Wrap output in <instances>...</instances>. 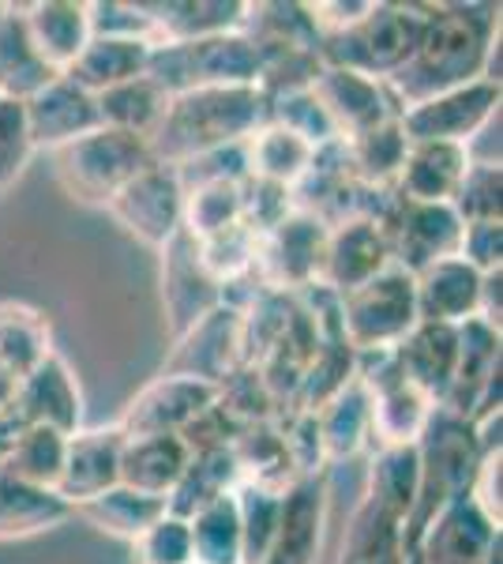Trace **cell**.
I'll list each match as a JSON object with an SVG mask.
<instances>
[{
  "label": "cell",
  "mask_w": 503,
  "mask_h": 564,
  "mask_svg": "<svg viewBox=\"0 0 503 564\" xmlns=\"http://www.w3.org/2000/svg\"><path fill=\"white\" fill-rule=\"evenodd\" d=\"M500 39V4H428V23L417 53L387 79L395 102L406 109L444 90L484 79L489 45Z\"/></svg>",
  "instance_id": "obj_1"
},
{
  "label": "cell",
  "mask_w": 503,
  "mask_h": 564,
  "mask_svg": "<svg viewBox=\"0 0 503 564\" xmlns=\"http://www.w3.org/2000/svg\"><path fill=\"white\" fill-rule=\"evenodd\" d=\"M267 124V95L260 87H192L170 98L158 132L151 135L154 162L185 166L204 154L241 148Z\"/></svg>",
  "instance_id": "obj_2"
},
{
  "label": "cell",
  "mask_w": 503,
  "mask_h": 564,
  "mask_svg": "<svg viewBox=\"0 0 503 564\" xmlns=\"http://www.w3.org/2000/svg\"><path fill=\"white\" fill-rule=\"evenodd\" d=\"M428 23V4H395V0H372L369 12L350 31L319 39V65L350 68L361 76L383 79L398 76L417 53L420 34Z\"/></svg>",
  "instance_id": "obj_3"
},
{
  "label": "cell",
  "mask_w": 503,
  "mask_h": 564,
  "mask_svg": "<svg viewBox=\"0 0 503 564\" xmlns=\"http://www.w3.org/2000/svg\"><path fill=\"white\" fill-rule=\"evenodd\" d=\"M481 444L473 433V422L455 417L447 411H436L428 430L417 441V459H420V489L414 516L406 523V553H414L417 539L425 534V527L444 512L451 500L470 494V481L478 475L481 463Z\"/></svg>",
  "instance_id": "obj_4"
},
{
  "label": "cell",
  "mask_w": 503,
  "mask_h": 564,
  "mask_svg": "<svg viewBox=\"0 0 503 564\" xmlns=\"http://www.w3.org/2000/svg\"><path fill=\"white\" fill-rule=\"evenodd\" d=\"M50 154H53V174H57L64 193L76 199V204L102 207V212L128 181L154 166V151L147 140L106 129V124Z\"/></svg>",
  "instance_id": "obj_5"
},
{
  "label": "cell",
  "mask_w": 503,
  "mask_h": 564,
  "mask_svg": "<svg viewBox=\"0 0 503 564\" xmlns=\"http://www.w3.org/2000/svg\"><path fill=\"white\" fill-rule=\"evenodd\" d=\"M147 76L166 87L170 98L192 87H260L263 50L244 31L196 42H162L151 53Z\"/></svg>",
  "instance_id": "obj_6"
},
{
  "label": "cell",
  "mask_w": 503,
  "mask_h": 564,
  "mask_svg": "<svg viewBox=\"0 0 503 564\" xmlns=\"http://www.w3.org/2000/svg\"><path fill=\"white\" fill-rule=\"evenodd\" d=\"M338 327L357 358L391 354L417 327L414 275L391 263L376 279L338 297Z\"/></svg>",
  "instance_id": "obj_7"
},
{
  "label": "cell",
  "mask_w": 503,
  "mask_h": 564,
  "mask_svg": "<svg viewBox=\"0 0 503 564\" xmlns=\"http://www.w3.org/2000/svg\"><path fill=\"white\" fill-rule=\"evenodd\" d=\"M376 223L383 226V238H387L391 263L409 271V275L459 257L462 218L455 215L451 204H414V199H402L391 188L376 212Z\"/></svg>",
  "instance_id": "obj_8"
},
{
  "label": "cell",
  "mask_w": 503,
  "mask_h": 564,
  "mask_svg": "<svg viewBox=\"0 0 503 564\" xmlns=\"http://www.w3.org/2000/svg\"><path fill=\"white\" fill-rule=\"evenodd\" d=\"M109 218L147 249H166L185 230V181L177 166L154 162L106 204Z\"/></svg>",
  "instance_id": "obj_9"
},
{
  "label": "cell",
  "mask_w": 503,
  "mask_h": 564,
  "mask_svg": "<svg viewBox=\"0 0 503 564\" xmlns=\"http://www.w3.org/2000/svg\"><path fill=\"white\" fill-rule=\"evenodd\" d=\"M327 226L308 212H289L286 218L260 234L255 249V271L271 294H308L319 286V263H324Z\"/></svg>",
  "instance_id": "obj_10"
},
{
  "label": "cell",
  "mask_w": 503,
  "mask_h": 564,
  "mask_svg": "<svg viewBox=\"0 0 503 564\" xmlns=\"http://www.w3.org/2000/svg\"><path fill=\"white\" fill-rule=\"evenodd\" d=\"M357 377L364 380L372 395V444L376 448L417 444L440 406L402 377L391 354L357 358Z\"/></svg>",
  "instance_id": "obj_11"
},
{
  "label": "cell",
  "mask_w": 503,
  "mask_h": 564,
  "mask_svg": "<svg viewBox=\"0 0 503 564\" xmlns=\"http://www.w3.org/2000/svg\"><path fill=\"white\" fill-rule=\"evenodd\" d=\"M500 102L503 90L478 79V84L444 90V95L406 106L398 113V124L409 143H459L466 148L500 113Z\"/></svg>",
  "instance_id": "obj_12"
},
{
  "label": "cell",
  "mask_w": 503,
  "mask_h": 564,
  "mask_svg": "<svg viewBox=\"0 0 503 564\" xmlns=\"http://www.w3.org/2000/svg\"><path fill=\"white\" fill-rule=\"evenodd\" d=\"M237 369H244V308L230 302L215 305L204 321H196L173 347L166 372L196 377L222 388Z\"/></svg>",
  "instance_id": "obj_13"
},
{
  "label": "cell",
  "mask_w": 503,
  "mask_h": 564,
  "mask_svg": "<svg viewBox=\"0 0 503 564\" xmlns=\"http://www.w3.org/2000/svg\"><path fill=\"white\" fill-rule=\"evenodd\" d=\"M313 95L324 106L327 121L335 124L338 140H350V135L398 121L402 113V106L395 102V95H391V87L383 79L361 76V72L350 68L319 65V72L313 76Z\"/></svg>",
  "instance_id": "obj_14"
},
{
  "label": "cell",
  "mask_w": 503,
  "mask_h": 564,
  "mask_svg": "<svg viewBox=\"0 0 503 564\" xmlns=\"http://www.w3.org/2000/svg\"><path fill=\"white\" fill-rule=\"evenodd\" d=\"M327 523V470L297 475L278 497L271 545L260 564H316Z\"/></svg>",
  "instance_id": "obj_15"
},
{
  "label": "cell",
  "mask_w": 503,
  "mask_h": 564,
  "mask_svg": "<svg viewBox=\"0 0 503 564\" xmlns=\"http://www.w3.org/2000/svg\"><path fill=\"white\" fill-rule=\"evenodd\" d=\"M218 403V384L181 372H162L151 380L121 414L124 436H151V433H185L196 417H204Z\"/></svg>",
  "instance_id": "obj_16"
},
{
  "label": "cell",
  "mask_w": 503,
  "mask_h": 564,
  "mask_svg": "<svg viewBox=\"0 0 503 564\" xmlns=\"http://www.w3.org/2000/svg\"><path fill=\"white\" fill-rule=\"evenodd\" d=\"M414 557L417 564H500L503 527L484 520L470 497H459L425 527Z\"/></svg>",
  "instance_id": "obj_17"
},
{
  "label": "cell",
  "mask_w": 503,
  "mask_h": 564,
  "mask_svg": "<svg viewBox=\"0 0 503 564\" xmlns=\"http://www.w3.org/2000/svg\"><path fill=\"white\" fill-rule=\"evenodd\" d=\"M391 268V249L383 226L372 215H353L327 230L324 263H319V286L335 297L350 294Z\"/></svg>",
  "instance_id": "obj_18"
},
{
  "label": "cell",
  "mask_w": 503,
  "mask_h": 564,
  "mask_svg": "<svg viewBox=\"0 0 503 564\" xmlns=\"http://www.w3.org/2000/svg\"><path fill=\"white\" fill-rule=\"evenodd\" d=\"M124 430L121 425H95L68 436L64 448V470L57 481V494L72 508L84 500L121 486V456H124Z\"/></svg>",
  "instance_id": "obj_19"
},
{
  "label": "cell",
  "mask_w": 503,
  "mask_h": 564,
  "mask_svg": "<svg viewBox=\"0 0 503 564\" xmlns=\"http://www.w3.org/2000/svg\"><path fill=\"white\" fill-rule=\"evenodd\" d=\"M26 129H31L34 151H57L64 143L79 140V135L102 129V113H98V98L72 84L68 76L50 79L39 95L26 98Z\"/></svg>",
  "instance_id": "obj_20"
},
{
  "label": "cell",
  "mask_w": 503,
  "mask_h": 564,
  "mask_svg": "<svg viewBox=\"0 0 503 564\" xmlns=\"http://www.w3.org/2000/svg\"><path fill=\"white\" fill-rule=\"evenodd\" d=\"M12 414L20 417V425H45V430H57L64 436L84 430V391H79L76 372L57 350L26 377Z\"/></svg>",
  "instance_id": "obj_21"
},
{
  "label": "cell",
  "mask_w": 503,
  "mask_h": 564,
  "mask_svg": "<svg viewBox=\"0 0 503 564\" xmlns=\"http://www.w3.org/2000/svg\"><path fill=\"white\" fill-rule=\"evenodd\" d=\"M53 354L50 324L39 308L0 302V417L12 414L15 395L34 369Z\"/></svg>",
  "instance_id": "obj_22"
},
{
  "label": "cell",
  "mask_w": 503,
  "mask_h": 564,
  "mask_svg": "<svg viewBox=\"0 0 503 564\" xmlns=\"http://www.w3.org/2000/svg\"><path fill=\"white\" fill-rule=\"evenodd\" d=\"M26 39L39 50L45 68L64 76L95 39L90 31V4L87 0H34L20 8Z\"/></svg>",
  "instance_id": "obj_23"
},
{
  "label": "cell",
  "mask_w": 503,
  "mask_h": 564,
  "mask_svg": "<svg viewBox=\"0 0 503 564\" xmlns=\"http://www.w3.org/2000/svg\"><path fill=\"white\" fill-rule=\"evenodd\" d=\"M500 372H503V332H492L478 316L459 324V361H455V377L440 411L470 422L473 411L481 406L484 391L500 380Z\"/></svg>",
  "instance_id": "obj_24"
},
{
  "label": "cell",
  "mask_w": 503,
  "mask_h": 564,
  "mask_svg": "<svg viewBox=\"0 0 503 564\" xmlns=\"http://www.w3.org/2000/svg\"><path fill=\"white\" fill-rule=\"evenodd\" d=\"M162 297H166L170 327L177 339L196 321H204L210 308L226 302L222 286L199 268L196 241H188L185 234L162 249Z\"/></svg>",
  "instance_id": "obj_25"
},
{
  "label": "cell",
  "mask_w": 503,
  "mask_h": 564,
  "mask_svg": "<svg viewBox=\"0 0 503 564\" xmlns=\"http://www.w3.org/2000/svg\"><path fill=\"white\" fill-rule=\"evenodd\" d=\"M313 422L324 463H346L361 456L372 444V395L364 380L353 372L331 399L316 406Z\"/></svg>",
  "instance_id": "obj_26"
},
{
  "label": "cell",
  "mask_w": 503,
  "mask_h": 564,
  "mask_svg": "<svg viewBox=\"0 0 503 564\" xmlns=\"http://www.w3.org/2000/svg\"><path fill=\"white\" fill-rule=\"evenodd\" d=\"M391 358H395L398 372L409 384L420 388L440 406L447 399V388H451L455 361H459V327L417 321L414 332L391 350Z\"/></svg>",
  "instance_id": "obj_27"
},
{
  "label": "cell",
  "mask_w": 503,
  "mask_h": 564,
  "mask_svg": "<svg viewBox=\"0 0 503 564\" xmlns=\"http://www.w3.org/2000/svg\"><path fill=\"white\" fill-rule=\"evenodd\" d=\"M481 271H473L462 257L440 260L433 268L414 275V294H417V321L428 324H451L459 327L478 316V297H481Z\"/></svg>",
  "instance_id": "obj_28"
},
{
  "label": "cell",
  "mask_w": 503,
  "mask_h": 564,
  "mask_svg": "<svg viewBox=\"0 0 503 564\" xmlns=\"http://www.w3.org/2000/svg\"><path fill=\"white\" fill-rule=\"evenodd\" d=\"M466 166H470V154L459 143H409L395 193L414 204H451Z\"/></svg>",
  "instance_id": "obj_29"
},
{
  "label": "cell",
  "mask_w": 503,
  "mask_h": 564,
  "mask_svg": "<svg viewBox=\"0 0 503 564\" xmlns=\"http://www.w3.org/2000/svg\"><path fill=\"white\" fill-rule=\"evenodd\" d=\"M188 463H192V452H188L185 436H177V433L128 436L124 456H121V486L170 500L181 475L188 470Z\"/></svg>",
  "instance_id": "obj_30"
},
{
  "label": "cell",
  "mask_w": 503,
  "mask_h": 564,
  "mask_svg": "<svg viewBox=\"0 0 503 564\" xmlns=\"http://www.w3.org/2000/svg\"><path fill=\"white\" fill-rule=\"evenodd\" d=\"M151 53H154V42L95 34V39L87 42V50L79 53V61L64 72V76H68L72 84H79L84 90H90V95H102V90L121 87V84H128V79L147 76Z\"/></svg>",
  "instance_id": "obj_31"
},
{
  "label": "cell",
  "mask_w": 503,
  "mask_h": 564,
  "mask_svg": "<svg viewBox=\"0 0 503 564\" xmlns=\"http://www.w3.org/2000/svg\"><path fill=\"white\" fill-rule=\"evenodd\" d=\"M313 162H316L313 143H305L297 132L282 129V124H274V121L255 129L252 140L244 143V170H249V181L286 188V193H294L300 181H305Z\"/></svg>",
  "instance_id": "obj_32"
},
{
  "label": "cell",
  "mask_w": 503,
  "mask_h": 564,
  "mask_svg": "<svg viewBox=\"0 0 503 564\" xmlns=\"http://www.w3.org/2000/svg\"><path fill=\"white\" fill-rule=\"evenodd\" d=\"M406 523L364 494L346 523L338 564H406Z\"/></svg>",
  "instance_id": "obj_33"
},
{
  "label": "cell",
  "mask_w": 503,
  "mask_h": 564,
  "mask_svg": "<svg viewBox=\"0 0 503 564\" xmlns=\"http://www.w3.org/2000/svg\"><path fill=\"white\" fill-rule=\"evenodd\" d=\"M147 20L162 42H196L210 34L241 31L249 4L244 0H166V4H143Z\"/></svg>",
  "instance_id": "obj_34"
},
{
  "label": "cell",
  "mask_w": 503,
  "mask_h": 564,
  "mask_svg": "<svg viewBox=\"0 0 503 564\" xmlns=\"http://www.w3.org/2000/svg\"><path fill=\"white\" fill-rule=\"evenodd\" d=\"M72 520V505L57 489H42L0 467V542L31 539Z\"/></svg>",
  "instance_id": "obj_35"
},
{
  "label": "cell",
  "mask_w": 503,
  "mask_h": 564,
  "mask_svg": "<svg viewBox=\"0 0 503 564\" xmlns=\"http://www.w3.org/2000/svg\"><path fill=\"white\" fill-rule=\"evenodd\" d=\"M342 143V159L350 177L369 193H391L398 181L402 159H406V132H402L398 121H387L380 129H369L361 135H350V140H338Z\"/></svg>",
  "instance_id": "obj_36"
},
{
  "label": "cell",
  "mask_w": 503,
  "mask_h": 564,
  "mask_svg": "<svg viewBox=\"0 0 503 564\" xmlns=\"http://www.w3.org/2000/svg\"><path fill=\"white\" fill-rule=\"evenodd\" d=\"M166 512H170V505L162 497L140 494V489H128V486H113V489H106V494L72 508V516H79V520H87L95 531L109 534V539H121V542H135Z\"/></svg>",
  "instance_id": "obj_37"
},
{
  "label": "cell",
  "mask_w": 503,
  "mask_h": 564,
  "mask_svg": "<svg viewBox=\"0 0 503 564\" xmlns=\"http://www.w3.org/2000/svg\"><path fill=\"white\" fill-rule=\"evenodd\" d=\"M188 531L192 564H244V531L241 508H237V489L215 497L199 512H192Z\"/></svg>",
  "instance_id": "obj_38"
},
{
  "label": "cell",
  "mask_w": 503,
  "mask_h": 564,
  "mask_svg": "<svg viewBox=\"0 0 503 564\" xmlns=\"http://www.w3.org/2000/svg\"><path fill=\"white\" fill-rule=\"evenodd\" d=\"M57 79V72L45 68V61L39 57V50L26 39L23 15L15 4H8V12L0 15V95L26 102L39 90Z\"/></svg>",
  "instance_id": "obj_39"
},
{
  "label": "cell",
  "mask_w": 503,
  "mask_h": 564,
  "mask_svg": "<svg viewBox=\"0 0 503 564\" xmlns=\"http://www.w3.org/2000/svg\"><path fill=\"white\" fill-rule=\"evenodd\" d=\"M98 98V113H102L106 129L128 132V135H140V140L151 143V135L158 132L162 117L170 109V95L162 84H154L151 76L140 79H128V84L102 90Z\"/></svg>",
  "instance_id": "obj_40"
},
{
  "label": "cell",
  "mask_w": 503,
  "mask_h": 564,
  "mask_svg": "<svg viewBox=\"0 0 503 564\" xmlns=\"http://www.w3.org/2000/svg\"><path fill=\"white\" fill-rule=\"evenodd\" d=\"M241 463L233 456V444L230 448H207V452H192L188 470L181 475L177 489L170 494V516H181L188 520L192 512H199L204 505H210L215 497L233 494L241 486Z\"/></svg>",
  "instance_id": "obj_41"
},
{
  "label": "cell",
  "mask_w": 503,
  "mask_h": 564,
  "mask_svg": "<svg viewBox=\"0 0 503 564\" xmlns=\"http://www.w3.org/2000/svg\"><path fill=\"white\" fill-rule=\"evenodd\" d=\"M244 223V181L218 177L185 185V238L207 241Z\"/></svg>",
  "instance_id": "obj_42"
},
{
  "label": "cell",
  "mask_w": 503,
  "mask_h": 564,
  "mask_svg": "<svg viewBox=\"0 0 503 564\" xmlns=\"http://www.w3.org/2000/svg\"><path fill=\"white\" fill-rule=\"evenodd\" d=\"M420 489V459L417 444H398V448H376L369 467V486L364 494L380 500L387 512H395L402 523H409Z\"/></svg>",
  "instance_id": "obj_43"
},
{
  "label": "cell",
  "mask_w": 503,
  "mask_h": 564,
  "mask_svg": "<svg viewBox=\"0 0 503 564\" xmlns=\"http://www.w3.org/2000/svg\"><path fill=\"white\" fill-rule=\"evenodd\" d=\"M64 448H68V436L64 433L45 430V425H23L15 433V441L8 444V452L0 456V467L8 475L31 481V486L57 489L64 470Z\"/></svg>",
  "instance_id": "obj_44"
},
{
  "label": "cell",
  "mask_w": 503,
  "mask_h": 564,
  "mask_svg": "<svg viewBox=\"0 0 503 564\" xmlns=\"http://www.w3.org/2000/svg\"><path fill=\"white\" fill-rule=\"evenodd\" d=\"M255 249H260V234L249 223L233 226V230L218 234V238L196 241L199 268L222 286V294L226 286H237V282L249 279L255 271Z\"/></svg>",
  "instance_id": "obj_45"
},
{
  "label": "cell",
  "mask_w": 503,
  "mask_h": 564,
  "mask_svg": "<svg viewBox=\"0 0 503 564\" xmlns=\"http://www.w3.org/2000/svg\"><path fill=\"white\" fill-rule=\"evenodd\" d=\"M267 121L282 124V129H289V132H297L300 140L313 143L316 151L338 143L335 124L327 121L324 106H319V98L313 95V84L282 90V95H271L267 98Z\"/></svg>",
  "instance_id": "obj_46"
},
{
  "label": "cell",
  "mask_w": 503,
  "mask_h": 564,
  "mask_svg": "<svg viewBox=\"0 0 503 564\" xmlns=\"http://www.w3.org/2000/svg\"><path fill=\"white\" fill-rule=\"evenodd\" d=\"M451 207L462 223H503V166L470 162Z\"/></svg>",
  "instance_id": "obj_47"
},
{
  "label": "cell",
  "mask_w": 503,
  "mask_h": 564,
  "mask_svg": "<svg viewBox=\"0 0 503 564\" xmlns=\"http://www.w3.org/2000/svg\"><path fill=\"white\" fill-rule=\"evenodd\" d=\"M278 497L282 489L252 486V481L237 486V508H241V531H244V564H260L263 553H267L274 520H278Z\"/></svg>",
  "instance_id": "obj_48"
},
{
  "label": "cell",
  "mask_w": 503,
  "mask_h": 564,
  "mask_svg": "<svg viewBox=\"0 0 503 564\" xmlns=\"http://www.w3.org/2000/svg\"><path fill=\"white\" fill-rule=\"evenodd\" d=\"M34 154L39 151H34V143H31L23 102L0 95V196L26 174Z\"/></svg>",
  "instance_id": "obj_49"
},
{
  "label": "cell",
  "mask_w": 503,
  "mask_h": 564,
  "mask_svg": "<svg viewBox=\"0 0 503 564\" xmlns=\"http://www.w3.org/2000/svg\"><path fill=\"white\" fill-rule=\"evenodd\" d=\"M132 564H192V531L181 516H162L132 542Z\"/></svg>",
  "instance_id": "obj_50"
},
{
  "label": "cell",
  "mask_w": 503,
  "mask_h": 564,
  "mask_svg": "<svg viewBox=\"0 0 503 564\" xmlns=\"http://www.w3.org/2000/svg\"><path fill=\"white\" fill-rule=\"evenodd\" d=\"M459 257L481 275L503 271V223H462Z\"/></svg>",
  "instance_id": "obj_51"
},
{
  "label": "cell",
  "mask_w": 503,
  "mask_h": 564,
  "mask_svg": "<svg viewBox=\"0 0 503 564\" xmlns=\"http://www.w3.org/2000/svg\"><path fill=\"white\" fill-rule=\"evenodd\" d=\"M473 508L484 516L489 523L503 527V448L500 452H484L478 463V475L470 481V494Z\"/></svg>",
  "instance_id": "obj_52"
},
{
  "label": "cell",
  "mask_w": 503,
  "mask_h": 564,
  "mask_svg": "<svg viewBox=\"0 0 503 564\" xmlns=\"http://www.w3.org/2000/svg\"><path fill=\"white\" fill-rule=\"evenodd\" d=\"M406 564H417V557H414V553H409V557H406Z\"/></svg>",
  "instance_id": "obj_53"
},
{
  "label": "cell",
  "mask_w": 503,
  "mask_h": 564,
  "mask_svg": "<svg viewBox=\"0 0 503 564\" xmlns=\"http://www.w3.org/2000/svg\"><path fill=\"white\" fill-rule=\"evenodd\" d=\"M8 12V4H0V15H4Z\"/></svg>",
  "instance_id": "obj_54"
}]
</instances>
